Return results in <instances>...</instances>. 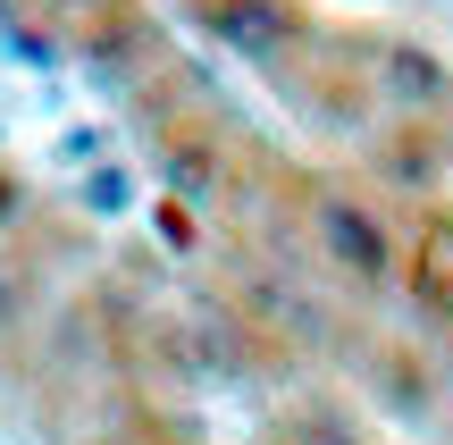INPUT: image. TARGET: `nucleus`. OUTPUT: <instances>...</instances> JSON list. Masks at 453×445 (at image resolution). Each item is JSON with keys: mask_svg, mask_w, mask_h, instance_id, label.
<instances>
[{"mask_svg": "<svg viewBox=\"0 0 453 445\" xmlns=\"http://www.w3.org/2000/svg\"><path fill=\"white\" fill-rule=\"evenodd\" d=\"M311 235H319L327 269H344V278H361V286H378L395 269L387 219H378L370 202H353V194H319V202H311Z\"/></svg>", "mask_w": 453, "mask_h": 445, "instance_id": "nucleus-1", "label": "nucleus"}, {"mask_svg": "<svg viewBox=\"0 0 453 445\" xmlns=\"http://www.w3.org/2000/svg\"><path fill=\"white\" fill-rule=\"evenodd\" d=\"M17 319H26V286H17V278H9V269H0V336H9V328H17Z\"/></svg>", "mask_w": 453, "mask_h": 445, "instance_id": "nucleus-3", "label": "nucleus"}, {"mask_svg": "<svg viewBox=\"0 0 453 445\" xmlns=\"http://www.w3.org/2000/svg\"><path fill=\"white\" fill-rule=\"evenodd\" d=\"M211 26L226 50H243V59H277V50L294 42V9L286 0H211Z\"/></svg>", "mask_w": 453, "mask_h": 445, "instance_id": "nucleus-2", "label": "nucleus"}, {"mask_svg": "<svg viewBox=\"0 0 453 445\" xmlns=\"http://www.w3.org/2000/svg\"><path fill=\"white\" fill-rule=\"evenodd\" d=\"M9 211H17V194H9V185H0V219H9Z\"/></svg>", "mask_w": 453, "mask_h": 445, "instance_id": "nucleus-4", "label": "nucleus"}]
</instances>
